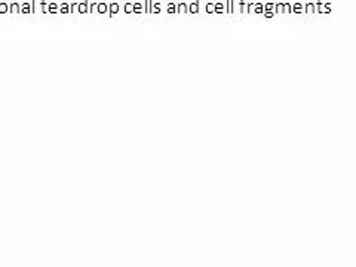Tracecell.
<instances>
[{"label":"cell","instance_id":"cell-1","mask_svg":"<svg viewBox=\"0 0 356 267\" xmlns=\"http://www.w3.org/2000/svg\"><path fill=\"white\" fill-rule=\"evenodd\" d=\"M118 13H119V3H116V2L110 3V5H108V17L113 18Z\"/></svg>","mask_w":356,"mask_h":267},{"label":"cell","instance_id":"cell-2","mask_svg":"<svg viewBox=\"0 0 356 267\" xmlns=\"http://www.w3.org/2000/svg\"><path fill=\"white\" fill-rule=\"evenodd\" d=\"M188 13H192V14H197L199 13V0H196V2L191 3V6H188Z\"/></svg>","mask_w":356,"mask_h":267},{"label":"cell","instance_id":"cell-3","mask_svg":"<svg viewBox=\"0 0 356 267\" xmlns=\"http://www.w3.org/2000/svg\"><path fill=\"white\" fill-rule=\"evenodd\" d=\"M214 13H217V14H225V13H226V6L222 5V3H216V5H214Z\"/></svg>","mask_w":356,"mask_h":267},{"label":"cell","instance_id":"cell-4","mask_svg":"<svg viewBox=\"0 0 356 267\" xmlns=\"http://www.w3.org/2000/svg\"><path fill=\"white\" fill-rule=\"evenodd\" d=\"M252 13H255V14H263V13H264V5H263V3H254Z\"/></svg>","mask_w":356,"mask_h":267},{"label":"cell","instance_id":"cell-5","mask_svg":"<svg viewBox=\"0 0 356 267\" xmlns=\"http://www.w3.org/2000/svg\"><path fill=\"white\" fill-rule=\"evenodd\" d=\"M97 10H98L99 14H107L108 13V6H107V3H98Z\"/></svg>","mask_w":356,"mask_h":267},{"label":"cell","instance_id":"cell-6","mask_svg":"<svg viewBox=\"0 0 356 267\" xmlns=\"http://www.w3.org/2000/svg\"><path fill=\"white\" fill-rule=\"evenodd\" d=\"M291 8H293V13H296V14L305 13V9H303V5H302V3H296V5H293Z\"/></svg>","mask_w":356,"mask_h":267},{"label":"cell","instance_id":"cell-7","mask_svg":"<svg viewBox=\"0 0 356 267\" xmlns=\"http://www.w3.org/2000/svg\"><path fill=\"white\" fill-rule=\"evenodd\" d=\"M303 9H305V13H307V14H314L315 13V5L314 3H307V5L303 6Z\"/></svg>","mask_w":356,"mask_h":267},{"label":"cell","instance_id":"cell-8","mask_svg":"<svg viewBox=\"0 0 356 267\" xmlns=\"http://www.w3.org/2000/svg\"><path fill=\"white\" fill-rule=\"evenodd\" d=\"M132 13L143 14V5H141V3H134V5H132Z\"/></svg>","mask_w":356,"mask_h":267},{"label":"cell","instance_id":"cell-9","mask_svg":"<svg viewBox=\"0 0 356 267\" xmlns=\"http://www.w3.org/2000/svg\"><path fill=\"white\" fill-rule=\"evenodd\" d=\"M247 6H248V2H247V0H241V3H239V9H241V13L247 14V13H248V10H247Z\"/></svg>","mask_w":356,"mask_h":267},{"label":"cell","instance_id":"cell-10","mask_svg":"<svg viewBox=\"0 0 356 267\" xmlns=\"http://www.w3.org/2000/svg\"><path fill=\"white\" fill-rule=\"evenodd\" d=\"M177 10H178V13H180V14H186V13H188V6H187L186 3H180V5L177 6Z\"/></svg>","mask_w":356,"mask_h":267},{"label":"cell","instance_id":"cell-11","mask_svg":"<svg viewBox=\"0 0 356 267\" xmlns=\"http://www.w3.org/2000/svg\"><path fill=\"white\" fill-rule=\"evenodd\" d=\"M314 5H315V13H318V14H324V3L316 2V3H314Z\"/></svg>","mask_w":356,"mask_h":267},{"label":"cell","instance_id":"cell-12","mask_svg":"<svg viewBox=\"0 0 356 267\" xmlns=\"http://www.w3.org/2000/svg\"><path fill=\"white\" fill-rule=\"evenodd\" d=\"M275 14H284V3L275 5Z\"/></svg>","mask_w":356,"mask_h":267},{"label":"cell","instance_id":"cell-13","mask_svg":"<svg viewBox=\"0 0 356 267\" xmlns=\"http://www.w3.org/2000/svg\"><path fill=\"white\" fill-rule=\"evenodd\" d=\"M152 5H153V0H146V6H144V10H146L147 14H152Z\"/></svg>","mask_w":356,"mask_h":267},{"label":"cell","instance_id":"cell-14","mask_svg":"<svg viewBox=\"0 0 356 267\" xmlns=\"http://www.w3.org/2000/svg\"><path fill=\"white\" fill-rule=\"evenodd\" d=\"M152 13L159 14L161 13V3H153L152 5Z\"/></svg>","mask_w":356,"mask_h":267},{"label":"cell","instance_id":"cell-15","mask_svg":"<svg viewBox=\"0 0 356 267\" xmlns=\"http://www.w3.org/2000/svg\"><path fill=\"white\" fill-rule=\"evenodd\" d=\"M166 10H168V14H175V13H177V5L170 3L168 8H166Z\"/></svg>","mask_w":356,"mask_h":267},{"label":"cell","instance_id":"cell-16","mask_svg":"<svg viewBox=\"0 0 356 267\" xmlns=\"http://www.w3.org/2000/svg\"><path fill=\"white\" fill-rule=\"evenodd\" d=\"M233 9H235V8H233V0H227V5H226V10H227V13H229V14H232V13H233Z\"/></svg>","mask_w":356,"mask_h":267},{"label":"cell","instance_id":"cell-17","mask_svg":"<svg viewBox=\"0 0 356 267\" xmlns=\"http://www.w3.org/2000/svg\"><path fill=\"white\" fill-rule=\"evenodd\" d=\"M77 8H79L81 13H88V0H85V2L82 5L77 6Z\"/></svg>","mask_w":356,"mask_h":267},{"label":"cell","instance_id":"cell-18","mask_svg":"<svg viewBox=\"0 0 356 267\" xmlns=\"http://www.w3.org/2000/svg\"><path fill=\"white\" fill-rule=\"evenodd\" d=\"M205 9H207L208 14H214V3H207Z\"/></svg>","mask_w":356,"mask_h":267},{"label":"cell","instance_id":"cell-19","mask_svg":"<svg viewBox=\"0 0 356 267\" xmlns=\"http://www.w3.org/2000/svg\"><path fill=\"white\" fill-rule=\"evenodd\" d=\"M293 5H289V3H284V13H286V14H291L293 13V8H291Z\"/></svg>","mask_w":356,"mask_h":267},{"label":"cell","instance_id":"cell-20","mask_svg":"<svg viewBox=\"0 0 356 267\" xmlns=\"http://www.w3.org/2000/svg\"><path fill=\"white\" fill-rule=\"evenodd\" d=\"M124 9H125L127 14H132V3H125Z\"/></svg>","mask_w":356,"mask_h":267},{"label":"cell","instance_id":"cell-21","mask_svg":"<svg viewBox=\"0 0 356 267\" xmlns=\"http://www.w3.org/2000/svg\"><path fill=\"white\" fill-rule=\"evenodd\" d=\"M264 10H273V13H275V5L273 3H266Z\"/></svg>","mask_w":356,"mask_h":267},{"label":"cell","instance_id":"cell-22","mask_svg":"<svg viewBox=\"0 0 356 267\" xmlns=\"http://www.w3.org/2000/svg\"><path fill=\"white\" fill-rule=\"evenodd\" d=\"M263 14H264V17H266V18H272V17L275 15V13H273V10H264V13H263Z\"/></svg>","mask_w":356,"mask_h":267},{"label":"cell","instance_id":"cell-23","mask_svg":"<svg viewBox=\"0 0 356 267\" xmlns=\"http://www.w3.org/2000/svg\"><path fill=\"white\" fill-rule=\"evenodd\" d=\"M331 13V6L327 3V5H324V14H330Z\"/></svg>","mask_w":356,"mask_h":267},{"label":"cell","instance_id":"cell-24","mask_svg":"<svg viewBox=\"0 0 356 267\" xmlns=\"http://www.w3.org/2000/svg\"><path fill=\"white\" fill-rule=\"evenodd\" d=\"M97 6H98V3H94V5H91V6L88 8V10H91V13H95V10H97Z\"/></svg>","mask_w":356,"mask_h":267},{"label":"cell","instance_id":"cell-25","mask_svg":"<svg viewBox=\"0 0 356 267\" xmlns=\"http://www.w3.org/2000/svg\"><path fill=\"white\" fill-rule=\"evenodd\" d=\"M61 10H63V13H67V10H69V6H67V5H63Z\"/></svg>","mask_w":356,"mask_h":267},{"label":"cell","instance_id":"cell-26","mask_svg":"<svg viewBox=\"0 0 356 267\" xmlns=\"http://www.w3.org/2000/svg\"><path fill=\"white\" fill-rule=\"evenodd\" d=\"M51 10H52V13H54V10H57V6L52 5V6H51Z\"/></svg>","mask_w":356,"mask_h":267}]
</instances>
